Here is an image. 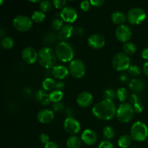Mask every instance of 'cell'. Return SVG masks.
Wrapping results in <instances>:
<instances>
[{
  "label": "cell",
  "mask_w": 148,
  "mask_h": 148,
  "mask_svg": "<svg viewBox=\"0 0 148 148\" xmlns=\"http://www.w3.org/2000/svg\"><path fill=\"white\" fill-rule=\"evenodd\" d=\"M13 26L17 31L27 32L33 26V20L30 17L25 15H18L15 17L12 22Z\"/></svg>",
  "instance_id": "7"
},
{
  "label": "cell",
  "mask_w": 148,
  "mask_h": 148,
  "mask_svg": "<svg viewBox=\"0 0 148 148\" xmlns=\"http://www.w3.org/2000/svg\"><path fill=\"white\" fill-rule=\"evenodd\" d=\"M64 97V93L62 90H52L49 93V98H50L51 102H53V103L61 102Z\"/></svg>",
  "instance_id": "25"
},
{
  "label": "cell",
  "mask_w": 148,
  "mask_h": 148,
  "mask_svg": "<svg viewBox=\"0 0 148 148\" xmlns=\"http://www.w3.org/2000/svg\"><path fill=\"white\" fill-rule=\"evenodd\" d=\"M129 74L132 77H137L141 73V69L137 65H131L128 69Z\"/></svg>",
  "instance_id": "36"
},
{
  "label": "cell",
  "mask_w": 148,
  "mask_h": 148,
  "mask_svg": "<svg viewBox=\"0 0 148 148\" xmlns=\"http://www.w3.org/2000/svg\"><path fill=\"white\" fill-rule=\"evenodd\" d=\"M64 129L68 134L76 135L80 131L81 126L77 120L73 117H69L64 121Z\"/></svg>",
  "instance_id": "11"
},
{
  "label": "cell",
  "mask_w": 148,
  "mask_h": 148,
  "mask_svg": "<svg viewBox=\"0 0 148 148\" xmlns=\"http://www.w3.org/2000/svg\"><path fill=\"white\" fill-rule=\"evenodd\" d=\"M57 57L55 51L50 47L45 46L41 48L38 52V62L40 66L46 69H52L56 66Z\"/></svg>",
  "instance_id": "2"
},
{
  "label": "cell",
  "mask_w": 148,
  "mask_h": 148,
  "mask_svg": "<svg viewBox=\"0 0 148 148\" xmlns=\"http://www.w3.org/2000/svg\"><path fill=\"white\" fill-rule=\"evenodd\" d=\"M44 148H59L58 145L54 142H50L44 146Z\"/></svg>",
  "instance_id": "47"
},
{
  "label": "cell",
  "mask_w": 148,
  "mask_h": 148,
  "mask_svg": "<svg viewBox=\"0 0 148 148\" xmlns=\"http://www.w3.org/2000/svg\"><path fill=\"white\" fill-rule=\"evenodd\" d=\"M14 40L10 37L3 38L1 41V45L2 48L5 49H10L14 46Z\"/></svg>",
  "instance_id": "32"
},
{
  "label": "cell",
  "mask_w": 148,
  "mask_h": 148,
  "mask_svg": "<svg viewBox=\"0 0 148 148\" xmlns=\"http://www.w3.org/2000/svg\"><path fill=\"white\" fill-rule=\"evenodd\" d=\"M116 97V93L114 90L111 89V88L107 89L104 92V98H105V100H107V101H113V100Z\"/></svg>",
  "instance_id": "35"
},
{
  "label": "cell",
  "mask_w": 148,
  "mask_h": 148,
  "mask_svg": "<svg viewBox=\"0 0 148 148\" xmlns=\"http://www.w3.org/2000/svg\"><path fill=\"white\" fill-rule=\"evenodd\" d=\"M90 2L88 1H82L80 3V8L82 11L88 12L90 10Z\"/></svg>",
  "instance_id": "42"
},
{
  "label": "cell",
  "mask_w": 148,
  "mask_h": 148,
  "mask_svg": "<svg viewBox=\"0 0 148 148\" xmlns=\"http://www.w3.org/2000/svg\"><path fill=\"white\" fill-rule=\"evenodd\" d=\"M39 140H40V143L44 144L46 145L49 143H50V138H49V135L46 133H42L39 137Z\"/></svg>",
  "instance_id": "40"
},
{
  "label": "cell",
  "mask_w": 148,
  "mask_h": 148,
  "mask_svg": "<svg viewBox=\"0 0 148 148\" xmlns=\"http://www.w3.org/2000/svg\"><path fill=\"white\" fill-rule=\"evenodd\" d=\"M56 86V82L51 77H47L42 82V87L45 91H51L54 89Z\"/></svg>",
  "instance_id": "27"
},
{
  "label": "cell",
  "mask_w": 148,
  "mask_h": 148,
  "mask_svg": "<svg viewBox=\"0 0 148 148\" xmlns=\"http://www.w3.org/2000/svg\"><path fill=\"white\" fill-rule=\"evenodd\" d=\"M116 98L121 102L125 101L127 100V97H128V91L124 88H119L116 92Z\"/></svg>",
  "instance_id": "31"
},
{
  "label": "cell",
  "mask_w": 148,
  "mask_h": 148,
  "mask_svg": "<svg viewBox=\"0 0 148 148\" xmlns=\"http://www.w3.org/2000/svg\"><path fill=\"white\" fill-rule=\"evenodd\" d=\"M145 11L140 7H134L127 12V20L132 25H140L146 19Z\"/></svg>",
  "instance_id": "8"
},
{
  "label": "cell",
  "mask_w": 148,
  "mask_h": 148,
  "mask_svg": "<svg viewBox=\"0 0 148 148\" xmlns=\"http://www.w3.org/2000/svg\"><path fill=\"white\" fill-rule=\"evenodd\" d=\"M58 35H56L55 33L50 32L48 33L43 36V43L46 45H51L53 44L56 43V40H58Z\"/></svg>",
  "instance_id": "26"
},
{
  "label": "cell",
  "mask_w": 148,
  "mask_h": 148,
  "mask_svg": "<svg viewBox=\"0 0 148 148\" xmlns=\"http://www.w3.org/2000/svg\"><path fill=\"white\" fill-rule=\"evenodd\" d=\"M55 53L59 59L62 62H69L73 60L74 49L72 45L67 42L60 41L55 48Z\"/></svg>",
  "instance_id": "3"
},
{
  "label": "cell",
  "mask_w": 148,
  "mask_h": 148,
  "mask_svg": "<svg viewBox=\"0 0 148 148\" xmlns=\"http://www.w3.org/2000/svg\"><path fill=\"white\" fill-rule=\"evenodd\" d=\"M130 136L133 140L143 142L148 138V128L143 121H136L132 126Z\"/></svg>",
  "instance_id": "4"
},
{
  "label": "cell",
  "mask_w": 148,
  "mask_h": 148,
  "mask_svg": "<svg viewBox=\"0 0 148 148\" xmlns=\"http://www.w3.org/2000/svg\"><path fill=\"white\" fill-rule=\"evenodd\" d=\"M98 148H115L114 145L109 140H103L98 145Z\"/></svg>",
  "instance_id": "39"
},
{
  "label": "cell",
  "mask_w": 148,
  "mask_h": 148,
  "mask_svg": "<svg viewBox=\"0 0 148 148\" xmlns=\"http://www.w3.org/2000/svg\"><path fill=\"white\" fill-rule=\"evenodd\" d=\"M91 5H92L95 7H100L105 3L103 0H91L90 1Z\"/></svg>",
  "instance_id": "44"
},
{
  "label": "cell",
  "mask_w": 148,
  "mask_h": 148,
  "mask_svg": "<svg viewBox=\"0 0 148 148\" xmlns=\"http://www.w3.org/2000/svg\"><path fill=\"white\" fill-rule=\"evenodd\" d=\"M69 71L65 66L58 64L53 66L51 69V74L53 77L58 79H64L69 75Z\"/></svg>",
  "instance_id": "19"
},
{
  "label": "cell",
  "mask_w": 148,
  "mask_h": 148,
  "mask_svg": "<svg viewBox=\"0 0 148 148\" xmlns=\"http://www.w3.org/2000/svg\"><path fill=\"white\" fill-rule=\"evenodd\" d=\"M36 100L39 103L43 106L48 105L51 102L49 98V94L46 92L44 90H40L36 93Z\"/></svg>",
  "instance_id": "22"
},
{
  "label": "cell",
  "mask_w": 148,
  "mask_h": 148,
  "mask_svg": "<svg viewBox=\"0 0 148 148\" xmlns=\"http://www.w3.org/2000/svg\"><path fill=\"white\" fill-rule=\"evenodd\" d=\"M111 17L113 23L116 25H119V26L124 25L126 20H127V15L121 11H116L113 12Z\"/></svg>",
  "instance_id": "20"
},
{
  "label": "cell",
  "mask_w": 148,
  "mask_h": 148,
  "mask_svg": "<svg viewBox=\"0 0 148 148\" xmlns=\"http://www.w3.org/2000/svg\"><path fill=\"white\" fill-rule=\"evenodd\" d=\"M23 60L27 64H33L38 60V52L31 46L25 47L22 51Z\"/></svg>",
  "instance_id": "13"
},
{
  "label": "cell",
  "mask_w": 148,
  "mask_h": 148,
  "mask_svg": "<svg viewBox=\"0 0 148 148\" xmlns=\"http://www.w3.org/2000/svg\"><path fill=\"white\" fill-rule=\"evenodd\" d=\"M93 101V96L89 92H82L77 98V103L78 106L82 108H87L92 104Z\"/></svg>",
  "instance_id": "16"
},
{
  "label": "cell",
  "mask_w": 148,
  "mask_h": 148,
  "mask_svg": "<svg viewBox=\"0 0 148 148\" xmlns=\"http://www.w3.org/2000/svg\"><path fill=\"white\" fill-rule=\"evenodd\" d=\"M88 43L90 47L94 49H102L106 44V39L101 34H92L88 38Z\"/></svg>",
  "instance_id": "14"
},
{
  "label": "cell",
  "mask_w": 148,
  "mask_h": 148,
  "mask_svg": "<svg viewBox=\"0 0 148 148\" xmlns=\"http://www.w3.org/2000/svg\"><path fill=\"white\" fill-rule=\"evenodd\" d=\"M123 50L126 54L132 55L137 51V47L132 42H127L124 43L123 46Z\"/></svg>",
  "instance_id": "29"
},
{
  "label": "cell",
  "mask_w": 148,
  "mask_h": 148,
  "mask_svg": "<svg viewBox=\"0 0 148 148\" xmlns=\"http://www.w3.org/2000/svg\"><path fill=\"white\" fill-rule=\"evenodd\" d=\"M52 4L54 6L56 9H62L63 10L65 7V5L66 4V0H53L52 1Z\"/></svg>",
  "instance_id": "37"
},
{
  "label": "cell",
  "mask_w": 148,
  "mask_h": 148,
  "mask_svg": "<svg viewBox=\"0 0 148 148\" xmlns=\"http://www.w3.org/2000/svg\"><path fill=\"white\" fill-rule=\"evenodd\" d=\"M130 88L134 92H141L145 89V83L143 80L140 79H132L129 84Z\"/></svg>",
  "instance_id": "21"
},
{
  "label": "cell",
  "mask_w": 148,
  "mask_h": 148,
  "mask_svg": "<svg viewBox=\"0 0 148 148\" xmlns=\"http://www.w3.org/2000/svg\"><path fill=\"white\" fill-rule=\"evenodd\" d=\"M82 145V140L77 135H72L66 140L67 148H80Z\"/></svg>",
  "instance_id": "23"
},
{
  "label": "cell",
  "mask_w": 148,
  "mask_h": 148,
  "mask_svg": "<svg viewBox=\"0 0 148 148\" xmlns=\"http://www.w3.org/2000/svg\"><path fill=\"white\" fill-rule=\"evenodd\" d=\"M81 140L82 143L87 145H93L98 141L97 134L92 130H85L81 135Z\"/></svg>",
  "instance_id": "15"
},
{
  "label": "cell",
  "mask_w": 148,
  "mask_h": 148,
  "mask_svg": "<svg viewBox=\"0 0 148 148\" xmlns=\"http://www.w3.org/2000/svg\"><path fill=\"white\" fill-rule=\"evenodd\" d=\"M54 118V112L50 109L40 110L37 114V119L41 124H49Z\"/></svg>",
  "instance_id": "17"
},
{
  "label": "cell",
  "mask_w": 148,
  "mask_h": 148,
  "mask_svg": "<svg viewBox=\"0 0 148 148\" xmlns=\"http://www.w3.org/2000/svg\"><path fill=\"white\" fill-rule=\"evenodd\" d=\"M133 106L130 103H123L120 104L116 111V119L121 123H128L133 119L134 115Z\"/></svg>",
  "instance_id": "5"
},
{
  "label": "cell",
  "mask_w": 148,
  "mask_h": 148,
  "mask_svg": "<svg viewBox=\"0 0 148 148\" xmlns=\"http://www.w3.org/2000/svg\"><path fill=\"white\" fill-rule=\"evenodd\" d=\"M143 72H144L145 75L148 77V62H145V64L143 65Z\"/></svg>",
  "instance_id": "50"
},
{
  "label": "cell",
  "mask_w": 148,
  "mask_h": 148,
  "mask_svg": "<svg viewBox=\"0 0 148 148\" xmlns=\"http://www.w3.org/2000/svg\"><path fill=\"white\" fill-rule=\"evenodd\" d=\"M74 29L75 28L73 27V26L69 23L64 25V26L57 34L59 40L62 42H66V40H67L73 35Z\"/></svg>",
  "instance_id": "18"
},
{
  "label": "cell",
  "mask_w": 148,
  "mask_h": 148,
  "mask_svg": "<svg viewBox=\"0 0 148 148\" xmlns=\"http://www.w3.org/2000/svg\"><path fill=\"white\" fill-rule=\"evenodd\" d=\"M120 79H121L122 82H125V81L127 79V77L125 75H121V77H120Z\"/></svg>",
  "instance_id": "51"
},
{
  "label": "cell",
  "mask_w": 148,
  "mask_h": 148,
  "mask_svg": "<svg viewBox=\"0 0 148 148\" xmlns=\"http://www.w3.org/2000/svg\"><path fill=\"white\" fill-rule=\"evenodd\" d=\"M132 106H133V108H134V111L135 113L140 114V113L143 112V105L140 102V101L137 103H134V105H132Z\"/></svg>",
  "instance_id": "41"
},
{
  "label": "cell",
  "mask_w": 148,
  "mask_h": 148,
  "mask_svg": "<svg viewBox=\"0 0 148 148\" xmlns=\"http://www.w3.org/2000/svg\"><path fill=\"white\" fill-rule=\"evenodd\" d=\"M77 16L76 10L72 7H65L60 12V17L62 20L69 24L76 21Z\"/></svg>",
  "instance_id": "12"
},
{
  "label": "cell",
  "mask_w": 148,
  "mask_h": 148,
  "mask_svg": "<svg viewBox=\"0 0 148 148\" xmlns=\"http://www.w3.org/2000/svg\"><path fill=\"white\" fill-rule=\"evenodd\" d=\"M116 37L119 41L121 43H127L131 39L132 32L130 26L127 25H121L118 26L115 31Z\"/></svg>",
  "instance_id": "10"
},
{
  "label": "cell",
  "mask_w": 148,
  "mask_h": 148,
  "mask_svg": "<svg viewBox=\"0 0 148 148\" xmlns=\"http://www.w3.org/2000/svg\"><path fill=\"white\" fill-rule=\"evenodd\" d=\"M63 20L62 18H59V17H56L55 19H53V21L51 23V27L56 31H59V30L62 29V27L64 26Z\"/></svg>",
  "instance_id": "34"
},
{
  "label": "cell",
  "mask_w": 148,
  "mask_h": 148,
  "mask_svg": "<svg viewBox=\"0 0 148 148\" xmlns=\"http://www.w3.org/2000/svg\"><path fill=\"white\" fill-rule=\"evenodd\" d=\"M112 65L116 70L120 72L129 69L130 66H131L130 56L124 52H119L113 58Z\"/></svg>",
  "instance_id": "6"
},
{
  "label": "cell",
  "mask_w": 148,
  "mask_h": 148,
  "mask_svg": "<svg viewBox=\"0 0 148 148\" xmlns=\"http://www.w3.org/2000/svg\"><path fill=\"white\" fill-rule=\"evenodd\" d=\"M132 141V138L131 136L124 134L119 138L118 145L121 148H127L130 146Z\"/></svg>",
  "instance_id": "24"
},
{
  "label": "cell",
  "mask_w": 148,
  "mask_h": 148,
  "mask_svg": "<svg viewBox=\"0 0 148 148\" xmlns=\"http://www.w3.org/2000/svg\"><path fill=\"white\" fill-rule=\"evenodd\" d=\"M69 71L70 75L73 77L76 78V79L82 78L86 72L85 64L80 59H74L69 63Z\"/></svg>",
  "instance_id": "9"
},
{
  "label": "cell",
  "mask_w": 148,
  "mask_h": 148,
  "mask_svg": "<svg viewBox=\"0 0 148 148\" xmlns=\"http://www.w3.org/2000/svg\"><path fill=\"white\" fill-rule=\"evenodd\" d=\"M64 88V83L62 81H58L56 82V86H55V89L58 90H62L63 88Z\"/></svg>",
  "instance_id": "46"
},
{
  "label": "cell",
  "mask_w": 148,
  "mask_h": 148,
  "mask_svg": "<svg viewBox=\"0 0 148 148\" xmlns=\"http://www.w3.org/2000/svg\"><path fill=\"white\" fill-rule=\"evenodd\" d=\"M85 33V30L82 27H77L74 29L73 35L76 36H82Z\"/></svg>",
  "instance_id": "43"
},
{
  "label": "cell",
  "mask_w": 148,
  "mask_h": 148,
  "mask_svg": "<svg viewBox=\"0 0 148 148\" xmlns=\"http://www.w3.org/2000/svg\"><path fill=\"white\" fill-rule=\"evenodd\" d=\"M139 102V98L136 94H132L130 97V103H131V105H134L136 103Z\"/></svg>",
  "instance_id": "45"
},
{
  "label": "cell",
  "mask_w": 148,
  "mask_h": 148,
  "mask_svg": "<svg viewBox=\"0 0 148 148\" xmlns=\"http://www.w3.org/2000/svg\"><path fill=\"white\" fill-rule=\"evenodd\" d=\"M103 134L104 137L106 139V140H111L114 138L115 137V130L111 126H107V127H104L103 130Z\"/></svg>",
  "instance_id": "28"
},
{
  "label": "cell",
  "mask_w": 148,
  "mask_h": 148,
  "mask_svg": "<svg viewBox=\"0 0 148 148\" xmlns=\"http://www.w3.org/2000/svg\"><path fill=\"white\" fill-rule=\"evenodd\" d=\"M117 108L113 101L103 100L98 103L92 108V114L101 120H111L116 115Z\"/></svg>",
  "instance_id": "1"
},
{
  "label": "cell",
  "mask_w": 148,
  "mask_h": 148,
  "mask_svg": "<svg viewBox=\"0 0 148 148\" xmlns=\"http://www.w3.org/2000/svg\"><path fill=\"white\" fill-rule=\"evenodd\" d=\"M64 109V105L63 103L59 102V103H53V112L55 113L62 112Z\"/></svg>",
  "instance_id": "38"
},
{
  "label": "cell",
  "mask_w": 148,
  "mask_h": 148,
  "mask_svg": "<svg viewBox=\"0 0 148 148\" xmlns=\"http://www.w3.org/2000/svg\"><path fill=\"white\" fill-rule=\"evenodd\" d=\"M132 148H137V147H132Z\"/></svg>",
  "instance_id": "52"
},
{
  "label": "cell",
  "mask_w": 148,
  "mask_h": 148,
  "mask_svg": "<svg viewBox=\"0 0 148 148\" xmlns=\"http://www.w3.org/2000/svg\"><path fill=\"white\" fill-rule=\"evenodd\" d=\"M45 18H46L45 13L40 11H40L39 10H36V11L33 12L31 16V19L33 20V22H35L36 23H42L45 20Z\"/></svg>",
  "instance_id": "30"
},
{
  "label": "cell",
  "mask_w": 148,
  "mask_h": 148,
  "mask_svg": "<svg viewBox=\"0 0 148 148\" xmlns=\"http://www.w3.org/2000/svg\"><path fill=\"white\" fill-rule=\"evenodd\" d=\"M147 143H148V138H147Z\"/></svg>",
  "instance_id": "53"
},
{
  "label": "cell",
  "mask_w": 148,
  "mask_h": 148,
  "mask_svg": "<svg viewBox=\"0 0 148 148\" xmlns=\"http://www.w3.org/2000/svg\"><path fill=\"white\" fill-rule=\"evenodd\" d=\"M65 114H66L67 118H69V117H72V115H73V111H72V108H68L66 110V111H65Z\"/></svg>",
  "instance_id": "49"
},
{
  "label": "cell",
  "mask_w": 148,
  "mask_h": 148,
  "mask_svg": "<svg viewBox=\"0 0 148 148\" xmlns=\"http://www.w3.org/2000/svg\"><path fill=\"white\" fill-rule=\"evenodd\" d=\"M141 55L143 59H145V60H147L148 62V47L143 49L141 53Z\"/></svg>",
  "instance_id": "48"
},
{
  "label": "cell",
  "mask_w": 148,
  "mask_h": 148,
  "mask_svg": "<svg viewBox=\"0 0 148 148\" xmlns=\"http://www.w3.org/2000/svg\"><path fill=\"white\" fill-rule=\"evenodd\" d=\"M52 2H51L49 0H43L40 2L39 4V7L40 9V11L43 12H48L51 11L52 8Z\"/></svg>",
  "instance_id": "33"
}]
</instances>
